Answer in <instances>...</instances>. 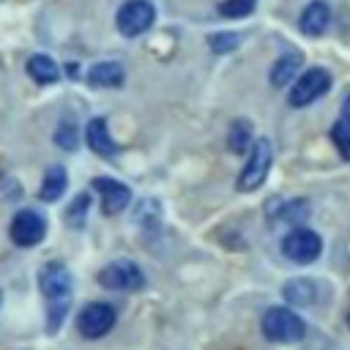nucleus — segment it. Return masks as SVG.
<instances>
[{"label":"nucleus","instance_id":"9","mask_svg":"<svg viewBox=\"0 0 350 350\" xmlns=\"http://www.w3.org/2000/svg\"><path fill=\"white\" fill-rule=\"evenodd\" d=\"M46 232V221L41 213L25 208L11 219V241L16 246H36Z\"/></svg>","mask_w":350,"mask_h":350},{"label":"nucleus","instance_id":"15","mask_svg":"<svg viewBox=\"0 0 350 350\" xmlns=\"http://www.w3.org/2000/svg\"><path fill=\"white\" fill-rule=\"evenodd\" d=\"M66 183H68V178H66V170L57 164V167H52L46 175H44V183H41V200H46V202H52V200H57L63 191H66Z\"/></svg>","mask_w":350,"mask_h":350},{"label":"nucleus","instance_id":"1","mask_svg":"<svg viewBox=\"0 0 350 350\" xmlns=\"http://www.w3.org/2000/svg\"><path fill=\"white\" fill-rule=\"evenodd\" d=\"M38 284L41 293L49 304V328L55 331L60 325V320L68 312V301H71V273L63 262H46L38 273Z\"/></svg>","mask_w":350,"mask_h":350},{"label":"nucleus","instance_id":"22","mask_svg":"<svg viewBox=\"0 0 350 350\" xmlns=\"http://www.w3.org/2000/svg\"><path fill=\"white\" fill-rule=\"evenodd\" d=\"M254 11V0H224L221 5H219V14H224V16H246V14H252Z\"/></svg>","mask_w":350,"mask_h":350},{"label":"nucleus","instance_id":"19","mask_svg":"<svg viewBox=\"0 0 350 350\" xmlns=\"http://www.w3.org/2000/svg\"><path fill=\"white\" fill-rule=\"evenodd\" d=\"M331 139H334L336 150L342 153V159H350V120L347 118H339L331 126Z\"/></svg>","mask_w":350,"mask_h":350},{"label":"nucleus","instance_id":"17","mask_svg":"<svg viewBox=\"0 0 350 350\" xmlns=\"http://www.w3.org/2000/svg\"><path fill=\"white\" fill-rule=\"evenodd\" d=\"M249 139H252V123H249L246 118L232 120L230 134H227V148H230L232 153H243L246 145H249Z\"/></svg>","mask_w":350,"mask_h":350},{"label":"nucleus","instance_id":"4","mask_svg":"<svg viewBox=\"0 0 350 350\" xmlns=\"http://www.w3.org/2000/svg\"><path fill=\"white\" fill-rule=\"evenodd\" d=\"M282 252L287 260L298 262V265H306V262H314L323 252V241L314 230H306V227H298L293 232L284 235L282 241Z\"/></svg>","mask_w":350,"mask_h":350},{"label":"nucleus","instance_id":"11","mask_svg":"<svg viewBox=\"0 0 350 350\" xmlns=\"http://www.w3.org/2000/svg\"><path fill=\"white\" fill-rule=\"evenodd\" d=\"M85 139H88V148H90L93 153L104 156V159H109V156L118 153V145H115V139L109 137V129H107V120H104V118H93V120L88 123Z\"/></svg>","mask_w":350,"mask_h":350},{"label":"nucleus","instance_id":"8","mask_svg":"<svg viewBox=\"0 0 350 350\" xmlns=\"http://www.w3.org/2000/svg\"><path fill=\"white\" fill-rule=\"evenodd\" d=\"M115 325V309L104 301H96V304H88L79 317H77V328L85 339H98L104 334H109V328Z\"/></svg>","mask_w":350,"mask_h":350},{"label":"nucleus","instance_id":"7","mask_svg":"<svg viewBox=\"0 0 350 350\" xmlns=\"http://www.w3.org/2000/svg\"><path fill=\"white\" fill-rule=\"evenodd\" d=\"M98 282L107 290H139L145 284V273L131 260H115L98 271Z\"/></svg>","mask_w":350,"mask_h":350},{"label":"nucleus","instance_id":"26","mask_svg":"<svg viewBox=\"0 0 350 350\" xmlns=\"http://www.w3.org/2000/svg\"><path fill=\"white\" fill-rule=\"evenodd\" d=\"M347 323H350V314H347Z\"/></svg>","mask_w":350,"mask_h":350},{"label":"nucleus","instance_id":"24","mask_svg":"<svg viewBox=\"0 0 350 350\" xmlns=\"http://www.w3.org/2000/svg\"><path fill=\"white\" fill-rule=\"evenodd\" d=\"M88 205H90V197H88V194H79V200H77V202L71 205V211H68V221H71V227H82V219H85Z\"/></svg>","mask_w":350,"mask_h":350},{"label":"nucleus","instance_id":"20","mask_svg":"<svg viewBox=\"0 0 350 350\" xmlns=\"http://www.w3.org/2000/svg\"><path fill=\"white\" fill-rule=\"evenodd\" d=\"M55 142H57L63 150H74V148H77L79 137H77V123H74L71 118H66V120L57 123V129H55Z\"/></svg>","mask_w":350,"mask_h":350},{"label":"nucleus","instance_id":"14","mask_svg":"<svg viewBox=\"0 0 350 350\" xmlns=\"http://www.w3.org/2000/svg\"><path fill=\"white\" fill-rule=\"evenodd\" d=\"M27 74H30L33 82H38V85H52V82H57L60 68H57V63H55L49 55H33V57L27 60Z\"/></svg>","mask_w":350,"mask_h":350},{"label":"nucleus","instance_id":"10","mask_svg":"<svg viewBox=\"0 0 350 350\" xmlns=\"http://www.w3.org/2000/svg\"><path fill=\"white\" fill-rule=\"evenodd\" d=\"M93 189L101 194V211H104L107 216L120 213V211L131 202V191H129V186H123L120 180L96 178V180H93Z\"/></svg>","mask_w":350,"mask_h":350},{"label":"nucleus","instance_id":"21","mask_svg":"<svg viewBox=\"0 0 350 350\" xmlns=\"http://www.w3.org/2000/svg\"><path fill=\"white\" fill-rule=\"evenodd\" d=\"M306 213H309V205H306L304 200H293V202L282 205V211H279L276 221H284V224H295V221H301Z\"/></svg>","mask_w":350,"mask_h":350},{"label":"nucleus","instance_id":"23","mask_svg":"<svg viewBox=\"0 0 350 350\" xmlns=\"http://www.w3.org/2000/svg\"><path fill=\"white\" fill-rule=\"evenodd\" d=\"M235 46H238V36H235V33L211 36V49H213V52H232Z\"/></svg>","mask_w":350,"mask_h":350},{"label":"nucleus","instance_id":"2","mask_svg":"<svg viewBox=\"0 0 350 350\" xmlns=\"http://www.w3.org/2000/svg\"><path fill=\"white\" fill-rule=\"evenodd\" d=\"M262 334L271 342L293 345V342H301L306 336V325H304V320L293 309H287V306H271L262 314Z\"/></svg>","mask_w":350,"mask_h":350},{"label":"nucleus","instance_id":"5","mask_svg":"<svg viewBox=\"0 0 350 350\" xmlns=\"http://www.w3.org/2000/svg\"><path fill=\"white\" fill-rule=\"evenodd\" d=\"M153 19H156V8L148 0H129L120 5L115 25L126 38H134V36H142L153 25Z\"/></svg>","mask_w":350,"mask_h":350},{"label":"nucleus","instance_id":"6","mask_svg":"<svg viewBox=\"0 0 350 350\" xmlns=\"http://www.w3.org/2000/svg\"><path fill=\"white\" fill-rule=\"evenodd\" d=\"M328 88H331V74L325 68H306L290 88V104L306 107V104L317 101Z\"/></svg>","mask_w":350,"mask_h":350},{"label":"nucleus","instance_id":"3","mask_svg":"<svg viewBox=\"0 0 350 350\" xmlns=\"http://www.w3.org/2000/svg\"><path fill=\"white\" fill-rule=\"evenodd\" d=\"M271 161H273V148H271V139H257L252 145V153H249V161L246 167L241 170L238 180H235V189L238 191H254L262 186L268 170H271Z\"/></svg>","mask_w":350,"mask_h":350},{"label":"nucleus","instance_id":"12","mask_svg":"<svg viewBox=\"0 0 350 350\" xmlns=\"http://www.w3.org/2000/svg\"><path fill=\"white\" fill-rule=\"evenodd\" d=\"M328 16H331L328 5H325L323 0H312V3L301 11V30H304L306 36H320V33L328 27Z\"/></svg>","mask_w":350,"mask_h":350},{"label":"nucleus","instance_id":"25","mask_svg":"<svg viewBox=\"0 0 350 350\" xmlns=\"http://www.w3.org/2000/svg\"><path fill=\"white\" fill-rule=\"evenodd\" d=\"M342 118H347L350 120V93L345 96V101H342Z\"/></svg>","mask_w":350,"mask_h":350},{"label":"nucleus","instance_id":"16","mask_svg":"<svg viewBox=\"0 0 350 350\" xmlns=\"http://www.w3.org/2000/svg\"><path fill=\"white\" fill-rule=\"evenodd\" d=\"M298 63H301L298 55H284V57H279V60L273 63V68H271V85H273V88H284V85L295 77Z\"/></svg>","mask_w":350,"mask_h":350},{"label":"nucleus","instance_id":"18","mask_svg":"<svg viewBox=\"0 0 350 350\" xmlns=\"http://www.w3.org/2000/svg\"><path fill=\"white\" fill-rule=\"evenodd\" d=\"M284 298L290 304H309L314 298V284L306 279H293L290 284H284Z\"/></svg>","mask_w":350,"mask_h":350},{"label":"nucleus","instance_id":"13","mask_svg":"<svg viewBox=\"0 0 350 350\" xmlns=\"http://www.w3.org/2000/svg\"><path fill=\"white\" fill-rule=\"evenodd\" d=\"M88 82L93 88H120L123 85V66L120 63H112V60L96 63L88 71Z\"/></svg>","mask_w":350,"mask_h":350}]
</instances>
